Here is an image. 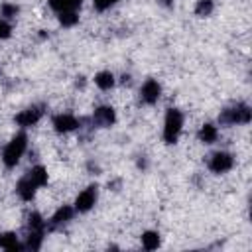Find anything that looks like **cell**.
I'll return each instance as SVG.
<instances>
[{
    "label": "cell",
    "mask_w": 252,
    "mask_h": 252,
    "mask_svg": "<svg viewBox=\"0 0 252 252\" xmlns=\"http://www.w3.org/2000/svg\"><path fill=\"white\" fill-rule=\"evenodd\" d=\"M28 150V134L26 132H18L2 150V163L6 167H16L24 156V152Z\"/></svg>",
    "instance_id": "cell-1"
},
{
    "label": "cell",
    "mask_w": 252,
    "mask_h": 252,
    "mask_svg": "<svg viewBox=\"0 0 252 252\" xmlns=\"http://www.w3.org/2000/svg\"><path fill=\"white\" fill-rule=\"evenodd\" d=\"M252 120V110L246 102H236L232 106H226L219 114L220 126H236V124H248Z\"/></svg>",
    "instance_id": "cell-2"
},
{
    "label": "cell",
    "mask_w": 252,
    "mask_h": 252,
    "mask_svg": "<svg viewBox=\"0 0 252 252\" xmlns=\"http://www.w3.org/2000/svg\"><path fill=\"white\" fill-rule=\"evenodd\" d=\"M183 122H185V118L179 108H167L165 118H163V142L165 144H175L179 140Z\"/></svg>",
    "instance_id": "cell-3"
},
{
    "label": "cell",
    "mask_w": 252,
    "mask_h": 252,
    "mask_svg": "<svg viewBox=\"0 0 252 252\" xmlns=\"http://www.w3.org/2000/svg\"><path fill=\"white\" fill-rule=\"evenodd\" d=\"M43 104H32L24 110H20L16 116H14V122L20 126V128H30V126H35L41 116H43Z\"/></svg>",
    "instance_id": "cell-4"
},
{
    "label": "cell",
    "mask_w": 252,
    "mask_h": 252,
    "mask_svg": "<svg viewBox=\"0 0 252 252\" xmlns=\"http://www.w3.org/2000/svg\"><path fill=\"white\" fill-rule=\"evenodd\" d=\"M232 167H234V156L230 152L219 150V152L211 154V158H209V169L213 173H226Z\"/></svg>",
    "instance_id": "cell-5"
},
{
    "label": "cell",
    "mask_w": 252,
    "mask_h": 252,
    "mask_svg": "<svg viewBox=\"0 0 252 252\" xmlns=\"http://www.w3.org/2000/svg\"><path fill=\"white\" fill-rule=\"evenodd\" d=\"M96 199H98V187L96 185L85 187L75 199V213H89L96 205Z\"/></svg>",
    "instance_id": "cell-6"
},
{
    "label": "cell",
    "mask_w": 252,
    "mask_h": 252,
    "mask_svg": "<svg viewBox=\"0 0 252 252\" xmlns=\"http://www.w3.org/2000/svg\"><path fill=\"white\" fill-rule=\"evenodd\" d=\"M91 120L98 128H110L116 122V110L112 106H108V104H100V106L94 108Z\"/></svg>",
    "instance_id": "cell-7"
},
{
    "label": "cell",
    "mask_w": 252,
    "mask_h": 252,
    "mask_svg": "<svg viewBox=\"0 0 252 252\" xmlns=\"http://www.w3.org/2000/svg\"><path fill=\"white\" fill-rule=\"evenodd\" d=\"M161 96V85L156 79H146L140 87V100L144 104H156Z\"/></svg>",
    "instance_id": "cell-8"
},
{
    "label": "cell",
    "mask_w": 252,
    "mask_h": 252,
    "mask_svg": "<svg viewBox=\"0 0 252 252\" xmlns=\"http://www.w3.org/2000/svg\"><path fill=\"white\" fill-rule=\"evenodd\" d=\"M51 124H53V130L57 134H69V132H75L79 128V118L69 114V112H61V114L53 116Z\"/></svg>",
    "instance_id": "cell-9"
},
{
    "label": "cell",
    "mask_w": 252,
    "mask_h": 252,
    "mask_svg": "<svg viewBox=\"0 0 252 252\" xmlns=\"http://www.w3.org/2000/svg\"><path fill=\"white\" fill-rule=\"evenodd\" d=\"M16 193H18V197H20L22 201H33V197H35V193H37V185L24 173V175L18 179V183H16Z\"/></svg>",
    "instance_id": "cell-10"
},
{
    "label": "cell",
    "mask_w": 252,
    "mask_h": 252,
    "mask_svg": "<svg viewBox=\"0 0 252 252\" xmlns=\"http://www.w3.org/2000/svg\"><path fill=\"white\" fill-rule=\"evenodd\" d=\"M73 217H75V207H71V205H61V207L53 213V217L49 219L47 228H59V226L67 224Z\"/></svg>",
    "instance_id": "cell-11"
},
{
    "label": "cell",
    "mask_w": 252,
    "mask_h": 252,
    "mask_svg": "<svg viewBox=\"0 0 252 252\" xmlns=\"http://www.w3.org/2000/svg\"><path fill=\"white\" fill-rule=\"evenodd\" d=\"M26 175L37 185V187H43V185H47V181H49V173H47V167L45 165H32L28 171H26Z\"/></svg>",
    "instance_id": "cell-12"
},
{
    "label": "cell",
    "mask_w": 252,
    "mask_h": 252,
    "mask_svg": "<svg viewBox=\"0 0 252 252\" xmlns=\"http://www.w3.org/2000/svg\"><path fill=\"white\" fill-rule=\"evenodd\" d=\"M197 138H199V142H203V144H215L217 140H219V128L215 126V124H203L201 128H199V134H197Z\"/></svg>",
    "instance_id": "cell-13"
},
{
    "label": "cell",
    "mask_w": 252,
    "mask_h": 252,
    "mask_svg": "<svg viewBox=\"0 0 252 252\" xmlns=\"http://www.w3.org/2000/svg\"><path fill=\"white\" fill-rule=\"evenodd\" d=\"M94 85H96L100 91H110V89H114V85H116V77H114V73H110V71H98V73L94 75Z\"/></svg>",
    "instance_id": "cell-14"
},
{
    "label": "cell",
    "mask_w": 252,
    "mask_h": 252,
    "mask_svg": "<svg viewBox=\"0 0 252 252\" xmlns=\"http://www.w3.org/2000/svg\"><path fill=\"white\" fill-rule=\"evenodd\" d=\"M28 230H33V232H45L47 230V220L37 213V211H32L28 215Z\"/></svg>",
    "instance_id": "cell-15"
},
{
    "label": "cell",
    "mask_w": 252,
    "mask_h": 252,
    "mask_svg": "<svg viewBox=\"0 0 252 252\" xmlns=\"http://www.w3.org/2000/svg\"><path fill=\"white\" fill-rule=\"evenodd\" d=\"M0 248H4V250H22L24 244H20L16 232H2L0 234Z\"/></svg>",
    "instance_id": "cell-16"
},
{
    "label": "cell",
    "mask_w": 252,
    "mask_h": 252,
    "mask_svg": "<svg viewBox=\"0 0 252 252\" xmlns=\"http://www.w3.org/2000/svg\"><path fill=\"white\" fill-rule=\"evenodd\" d=\"M83 4V0H49V8L53 12H67V10H77Z\"/></svg>",
    "instance_id": "cell-17"
},
{
    "label": "cell",
    "mask_w": 252,
    "mask_h": 252,
    "mask_svg": "<svg viewBox=\"0 0 252 252\" xmlns=\"http://www.w3.org/2000/svg\"><path fill=\"white\" fill-rule=\"evenodd\" d=\"M159 244H161V236L158 230H146L142 234V246L146 250H156Z\"/></svg>",
    "instance_id": "cell-18"
},
{
    "label": "cell",
    "mask_w": 252,
    "mask_h": 252,
    "mask_svg": "<svg viewBox=\"0 0 252 252\" xmlns=\"http://www.w3.org/2000/svg\"><path fill=\"white\" fill-rule=\"evenodd\" d=\"M43 236H45V232H33V230H28L24 248H28V250H39V248H41V242H43Z\"/></svg>",
    "instance_id": "cell-19"
},
{
    "label": "cell",
    "mask_w": 252,
    "mask_h": 252,
    "mask_svg": "<svg viewBox=\"0 0 252 252\" xmlns=\"http://www.w3.org/2000/svg\"><path fill=\"white\" fill-rule=\"evenodd\" d=\"M57 20L63 28H73L77 22H79V14L77 10H67V12H59L57 14Z\"/></svg>",
    "instance_id": "cell-20"
},
{
    "label": "cell",
    "mask_w": 252,
    "mask_h": 252,
    "mask_svg": "<svg viewBox=\"0 0 252 252\" xmlns=\"http://www.w3.org/2000/svg\"><path fill=\"white\" fill-rule=\"evenodd\" d=\"M213 10H215V2H213V0H199L197 6H195V14H197L199 18H207V16H211Z\"/></svg>",
    "instance_id": "cell-21"
},
{
    "label": "cell",
    "mask_w": 252,
    "mask_h": 252,
    "mask_svg": "<svg viewBox=\"0 0 252 252\" xmlns=\"http://www.w3.org/2000/svg\"><path fill=\"white\" fill-rule=\"evenodd\" d=\"M18 12H20L18 4L4 2V4L0 6V16H2V20H12V18H16V16H18Z\"/></svg>",
    "instance_id": "cell-22"
},
{
    "label": "cell",
    "mask_w": 252,
    "mask_h": 252,
    "mask_svg": "<svg viewBox=\"0 0 252 252\" xmlns=\"http://www.w3.org/2000/svg\"><path fill=\"white\" fill-rule=\"evenodd\" d=\"M120 0H93V6H94V10L96 12H106V10H110L112 6H116Z\"/></svg>",
    "instance_id": "cell-23"
},
{
    "label": "cell",
    "mask_w": 252,
    "mask_h": 252,
    "mask_svg": "<svg viewBox=\"0 0 252 252\" xmlns=\"http://www.w3.org/2000/svg\"><path fill=\"white\" fill-rule=\"evenodd\" d=\"M10 35H12V26H10V22L0 18V39H8Z\"/></svg>",
    "instance_id": "cell-24"
},
{
    "label": "cell",
    "mask_w": 252,
    "mask_h": 252,
    "mask_svg": "<svg viewBox=\"0 0 252 252\" xmlns=\"http://www.w3.org/2000/svg\"><path fill=\"white\" fill-rule=\"evenodd\" d=\"M87 167H89V171H100V167H98L96 163H93V161H89Z\"/></svg>",
    "instance_id": "cell-25"
},
{
    "label": "cell",
    "mask_w": 252,
    "mask_h": 252,
    "mask_svg": "<svg viewBox=\"0 0 252 252\" xmlns=\"http://www.w3.org/2000/svg\"><path fill=\"white\" fill-rule=\"evenodd\" d=\"M158 2H159V4H161V6H165V8H171V6H173V2H175V0H158Z\"/></svg>",
    "instance_id": "cell-26"
}]
</instances>
